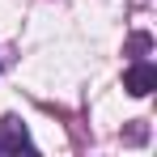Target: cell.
Returning <instances> with one entry per match:
<instances>
[{
  "label": "cell",
  "mask_w": 157,
  "mask_h": 157,
  "mask_svg": "<svg viewBox=\"0 0 157 157\" xmlns=\"http://www.w3.org/2000/svg\"><path fill=\"white\" fill-rule=\"evenodd\" d=\"M123 89H128L132 98H149L157 89V68L149 64V59H136L128 72H123Z\"/></svg>",
  "instance_id": "6da1fadb"
},
{
  "label": "cell",
  "mask_w": 157,
  "mask_h": 157,
  "mask_svg": "<svg viewBox=\"0 0 157 157\" xmlns=\"http://www.w3.org/2000/svg\"><path fill=\"white\" fill-rule=\"evenodd\" d=\"M21 149H30V132L21 119H0V153H21Z\"/></svg>",
  "instance_id": "7a4b0ae2"
},
{
  "label": "cell",
  "mask_w": 157,
  "mask_h": 157,
  "mask_svg": "<svg viewBox=\"0 0 157 157\" xmlns=\"http://www.w3.org/2000/svg\"><path fill=\"white\" fill-rule=\"evenodd\" d=\"M149 47H153V43H149V34H132V38H128V51H132V55H144Z\"/></svg>",
  "instance_id": "3957f363"
},
{
  "label": "cell",
  "mask_w": 157,
  "mask_h": 157,
  "mask_svg": "<svg viewBox=\"0 0 157 157\" xmlns=\"http://www.w3.org/2000/svg\"><path fill=\"white\" fill-rule=\"evenodd\" d=\"M144 136H149V132H144V123H136V128L128 132V140H132V144H140V140H144Z\"/></svg>",
  "instance_id": "277c9868"
}]
</instances>
